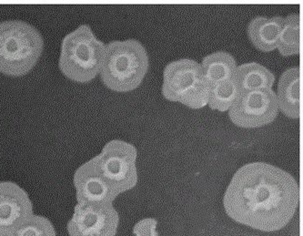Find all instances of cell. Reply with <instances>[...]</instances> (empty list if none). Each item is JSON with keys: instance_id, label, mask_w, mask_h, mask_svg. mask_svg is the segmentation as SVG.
I'll list each match as a JSON object with an SVG mask.
<instances>
[{"instance_id": "obj_1", "label": "cell", "mask_w": 303, "mask_h": 236, "mask_svg": "<svg viewBox=\"0 0 303 236\" xmlns=\"http://www.w3.org/2000/svg\"><path fill=\"white\" fill-rule=\"evenodd\" d=\"M299 187L287 171L265 162H251L233 175L224 195L229 217L262 231L283 229L293 218Z\"/></svg>"}, {"instance_id": "obj_2", "label": "cell", "mask_w": 303, "mask_h": 236, "mask_svg": "<svg viewBox=\"0 0 303 236\" xmlns=\"http://www.w3.org/2000/svg\"><path fill=\"white\" fill-rule=\"evenodd\" d=\"M147 68V53L139 41L114 40L106 45L99 75L102 83L110 90L128 92L142 83Z\"/></svg>"}, {"instance_id": "obj_3", "label": "cell", "mask_w": 303, "mask_h": 236, "mask_svg": "<svg viewBox=\"0 0 303 236\" xmlns=\"http://www.w3.org/2000/svg\"><path fill=\"white\" fill-rule=\"evenodd\" d=\"M44 40L33 26L18 20L0 23V72L10 77L28 74L38 63Z\"/></svg>"}, {"instance_id": "obj_4", "label": "cell", "mask_w": 303, "mask_h": 236, "mask_svg": "<svg viewBox=\"0 0 303 236\" xmlns=\"http://www.w3.org/2000/svg\"><path fill=\"white\" fill-rule=\"evenodd\" d=\"M106 45L98 40L87 25H80L68 34L61 44L58 66L68 78L87 83L100 72Z\"/></svg>"}, {"instance_id": "obj_5", "label": "cell", "mask_w": 303, "mask_h": 236, "mask_svg": "<svg viewBox=\"0 0 303 236\" xmlns=\"http://www.w3.org/2000/svg\"><path fill=\"white\" fill-rule=\"evenodd\" d=\"M161 90L166 99L193 109L208 105L209 85L200 64L192 59L183 58L169 63L164 69Z\"/></svg>"}, {"instance_id": "obj_6", "label": "cell", "mask_w": 303, "mask_h": 236, "mask_svg": "<svg viewBox=\"0 0 303 236\" xmlns=\"http://www.w3.org/2000/svg\"><path fill=\"white\" fill-rule=\"evenodd\" d=\"M137 149L132 144L113 140L90 161L97 174L118 196L133 189L137 183Z\"/></svg>"}, {"instance_id": "obj_7", "label": "cell", "mask_w": 303, "mask_h": 236, "mask_svg": "<svg viewBox=\"0 0 303 236\" xmlns=\"http://www.w3.org/2000/svg\"><path fill=\"white\" fill-rule=\"evenodd\" d=\"M278 113L273 89L240 92L229 110L232 123L243 129H255L273 122Z\"/></svg>"}, {"instance_id": "obj_8", "label": "cell", "mask_w": 303, "mask_h": 236, "mask_svg": "<svg viewBox=\"0 0 303 236\" xmlns=\"http://www.w3.org/2000/svg\"><path fill=\"white\" fill-rule=\"evenodd\" d=\"M119 217L112 203H78L68 223L69 236H116Z\"/></svg>"}, {"instance_id": "obj_9", "label": "cell", "mask_w": 303, "mask_h": 236, "mask_svg": "<svg viewBox=\"0 0 303 236\" xmlns=\"http://www.w3.org/2000/svg\"><path fill=\"white\" fill-rule=\"evenodd\" d=\"M33 214L25 190L12 181H0V236H8Z\"/></svg>"}, {"instance_id": "obj_10", "label": "cell", "mask_w": 303, "mask_h": 236, "mask_svg": "<svg viewBox=\"0 0 303 236\" xmlns=\"http://www.w3.org/2000/svg\"><path fill=\"white\" fill-rule=\"evenodd\" d=\"M73 182L78 203H113L117 197L97 174L90 160L77 169Z\"/></svg>"}, {"instance_id": "obj_11", "label": "cell", "mask_w": 303, "mask_h": 236, "mask_svg": "<svg viewBox=\"0 0 303 236\" xmlns=\"http://www.w3.org/2000/svg\"><path fill=\"white\" fill-rule=\"evenodd\" d=\"M278 109L289 119L298 120L301 112V74L298 67L285 70L276 93Z\"/></svg>"}, {"instance_id": "obj_12", "label": "cell", "mask_w": 303, "mask_h": 236, "mask_svg": "<svg viewBox=\"0 0 303 236\" xmlns=\"http://www.w3.org/2000/svg\"><path fill=\"white\" fill-rule=\"evenodd\" d=\"M283 18L280 16L272 18L257 17L249 22L248 36L256 48L263 52L277 49Z\"/></svg>"}, {"instance_id": "obj_13", "label": "cell", "mask_w": 303, "mask_h": 236, "mask_svg": "<svg viewBox=\"0 0 303 236\" xmlns=\"http://www.w3.org/2000/svg\"><path fill=\"white\" fill-rule=\"evenodd\" d=\"M233 77L239 89V93L252 90L272 89L275 83L274 74L266 67L256 62L237 66Z\"/></svg>"}, {"instance_id": "obj_14", "label": "cell", "mask_w": 303, "mask_h": 236, "mask_svg": "<svg viewBox=\"0 0 303 236\" xmlns=\"http://www.w3.org/2000/svg\"><path fill=\"white\" fill-rule=\"evenodd\" d=\"M200 67L203 76L210 87L230 78L234 75L237 64L229 53L218 51L206 56Z\"/></svg>"}, {"instance_id": "obj_15", "label": "cell", "mask_w": 303, "mask_h": 236, "mask_svg": "<svg viewBox=\"0 0 303 236\" xmlns=\"http://www.w3.org/2000/svg\"><path fill=\"white\" fill-rule=\"evenodd\" d=\"M300 17L291 14L283 18L277 49L283 57L298 55L300 52Z\"/></svg>"}, {"instance_id": "obj_16", "label": "cell", "mask_w": 303, "mask_h": 236, "mask_svg": "<svg viewBox=\"0 0 303 236\" xmlns=\"http://www.w3.org/2000/svg\"><path fill=\"white\" fill-rule=\"evenodd\" d=\"M239 95V89L232 76L230 78L209 87L208 105L214 110L229 111Z\"/></svg>"}, {"instance_id": "obj_17", "label": "cell", "mask_w": 303, "mask_h": 236, "mask_svg": "<svg viewBox=\"0 0 303 236\" xmlns=\"http://www.w3.org/2000/svg\"><path fill=\"white\" fill-rule=\"evenodd\" d=\"M8 236H56V231L48 219L33 214Z\"/></svg>"}, {"instance_id": "obj_18", "label": "cell", "mask_w": 303, "mask_h": 236, "mask_svg": "<svg viewBox=\"0 0 303 236\" xmlns=\"http://www.w3.org/2000/svg\"><path fill=\"white\" fill-rule=\"evenodd\" d=\"M157 220L152 218H147L139 221L136 223L133 229L135 236H159L156 231Z\"/></svg>"}]
</instances>
